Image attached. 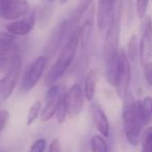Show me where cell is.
I'll return each instance as SVG.
<instances>
[{"mask_svg": "<svg viewBox=\"0 0 152 152\" xmlns=\"http://www.w3.org/2000/svg\"><path fill=\"white\" fill-rule=\"evenodd\" d=\"M85 92L80 86L75 83L67 91V103L69 110V117L74 118L78 116L83 110L85 104Z\"/></svg>", "mask_w": 152, "mask_h": 152, "instance_id": "11", "label": "cell"}, {"mask_svg": "<svg viewBox=\"0 0 152 152\" xmlns=\"http://www.w3.org/2000/svg\"><path fill=\"white\" fill-rule=\"evenodd\" d=\"M47 64H48V57L46 55H41L34 59V61L28 67L23 76L21 83L22 91L29 92L36 87L46 69Z\"/></svg>", "mask_w": 152, "mask_h": 152, "instance_id": "5", "label": "cell"}, {"mask_svg": "<svg viewBox=\"0 0 152 152\" xmlns=\"http://www.w3.org/2000/svg\"><path fill=\"white\" fill-rule=\"evenodd\" d=\"M46 1H48V2H52V1H54V0H46Z\"/></svg>", "mask_w": 152, "mask_h": 152, "instance_id": "30", "label": "cell"}, {"mask_svg": "<svg viewBox=\"0 0 152 152\" xmlns=\"http://www.w3.org/2000/svg\"><path fill=\"white\" fill-rule=\"evenodd\" d=\"M12 56H2L0 55V74L5 73L11 63Z\"/></svg>", "mask_w": 152, "mask_h": 152, "instance_id": "27", "label": "cell"}, {"mask_svg": "<svg viewBox=\"0 0 152 152\" xmlns=\"http://www.w3.org/2000/svg\"><path fill=\"white\" fill-rule=\"evenodd\" d=\"M48 152H61V144H59V140L57 137H55V139H53L51 141L50 145H49Z\"/></svg>", "mask_w": 152, "mask_h": 152, "instance_id": "28", "label": "cell"}, {"mask_svg": "<svg viewBox=\"0 0 152 152\" xmlns=\"http://www.w3.org/2000/svg\"><path fill=\"white\" fill-rule=\"evenodd\" d=\"M119 55H120L121 59V68H120V73H119L118 81L116 85V90L118 93L119 97L124 98L125 95L128 92V88L130 85L131 80V66L130 61H129L128 56H127L126 52L124 50H119Z\"/></svg>", "mask_w": 152, "mask_h": 152, "instance_id": "8", "label": "cell"}, {"mask_svg": "<svg viewBox=\"0 0 152 152\" xmlns=\"http://www.w3.org/2000/svg\"><path fill=\"white\" fill-rule=\"evenodd\" d=\"M69 0H59V2H61V4H65V3H67Z\"/></svg>", "mask_w": 152, "mask_h": 152, "instance_id": "29", "label": "cell"}, {"mask_svg": "<svg viewBox=\"0 0 152 152\" xmlns=\"http://www.w3.org/2000/svg\"><path fill=\"white\" fill-rule=\"evenodd\" d=\"M94 5V0H78L77 2V7H75L73 12V16H72V19L69 20L71 26H73V24L75 26H77L79 20L81 19L83 15L88 12V10L90 7Z\"/></svg>", "mask_w": 152, "mask_h": 152, "instance_id": "17", "label": "cell"}, {"mask_svg": "<svg viewBox=\"0 0 152 152\" xmlns=\"http://www.w3.org/2000/svg\"><path fill=\"white\" fill-rule=\"evenodd\" d=\"M92 117H93L94 124L100 134L104 137H108L110 135V121L105 113L100 107H95L92 112Z\"/></svg>", "mask_w": 152, "mask_h": 152, "instance_id": "14", "label": "cell"}, {"mask_svg": "<svg viewBox=\"0 0 152 152\" xmlns=\"http://www.w3.org/2000/svg\"><path fill=\"white\" fill-rule=\"evenodd\" d=\"M144 76L149 86H152V63H146L144 65Z\"/></svg>", "mask_w": 152, "mask_h": 152, "instance_id": "25", "label": "cell"}, {"mask_svg": "<svg viewBox=\"0 0 152 152\" xmlns=\"http://www.w3.org/2000/svg\"><path fill=\"white\" fill-rule=\"evenodd\" d=\"M22 69V59L19 53H16L12 56L11 63L5 71V75L0 80V96L2 100H7L15 90L16 83L19 78Z\"/></svg>", "mask_w": 152, "mask_h": 152, "instance_id": "4", "label": "cell"}, {"mask_svg": "<svg viewBox=\"0 0 152 152\" xmlns=\"http://www.w3.org/2000/svg\"><path fill=\"white\" fill-rule=\"evenodd\" d=\"M66 89L63 85H53L48 88L45 95V106L41 110V120L43 122L49 121L55 116L57 106L61 101V96L65 94Z\"/></svg>", "mask_w": 152, "mask_h": 152, "instance_id": "6", "label": "cell"}, {"mask_svg": "<svg viewBox=\"0 0 152 152\" xmlns=\"http://www.w3.org/2000/svg\"><path fill=\"white\" fill-rule=\"evenodd\" d=\"M117 0H98L97 26L100 31L106 32L115 15Z\"/></svg>", "mask_w": 152, "mask_h": 152, "instance_id": "10", "label": "cell"}, {"mask_svg": "<svg viewBox=\"0 0 152 152\" xmlns=\"http://www.w3.org/2000/svg\"><path fill=\"white\" fill-rule=\"evenodd\" d=\"M152 55V20L146 16L141 26V41H140V57L143 63H148Z\"/></svg>", "mask_w": 152, "mask_h": 152, "instance_id": "9", "label": "cell"}, {"mask_svg": "<svg viewBox=\"0 0 152 152\" xmlns=\"http://www.w3.org/2000/svg\"><path fill=\"white\" fill-rule=\"evenodd\" d=\"M126 54L128 56L129 61H134L137 59V55L140 54V47L137 44V36L134 34H131L130 39L128 41V44H127V51Z\"/></svg>", "mask_w": 152, "mask_h": 152, "instance_id": "19", "label": "cell"}, {"mask_svg": "<svg viewBox=\"0 0 152 152\" xmlns=\"http://www.w3.org/2000/svg\"><path fill=\"white\" fill-rule=\"evenodd\" d=\"M123 100L124 103H123L122 120L125 137L130 145L137 146L141 141L144 126L147 125L142 112L141 100H135L130 92H127Z\"/></svg>", "mask_w": 152, "mask_h": 152, "instance_id": "1", "label": "cell"}, {"mask_svg": "<svg viewBox=\"0 0 152 152\" xmlns=\"http://www.w3.org/2000/svg\"><path fill=\"white\" fill-rule=\"evenodd\" d=\"M67 116H69V110H68V103H67V92H65L61 98V101L57 106L56 113H55V117H56V121L58 124H63L65 123Z\"/></svg>", "mask_w": 152, "mask_h": 152, "instance_id": "18", "label": "cell"}, {"mask_svg": "<svg viewBox=\"0 0 152 152\" xmlns=\"http://www.w3.org/2000/svg\"><path fill=\"white\" fill-rule=\"evenodd\" d=\"M37 14L36 11H32L26 17L21 19L14 20L7 25V31L15 37H24L27 36L34 27Z\"/></svg>", "mask_w": 152, "mask_h": 152, "instance_id": "12", "label": "cell"}, {"mask_svg": "<svg viewBox=\"0 0 152 152\" xmlns=\"http://www.w3.org/2000/svg\"><path fill=\"white\" fill-rule=\"evenodd\" d=\"M121 16H122V2H117L115 15L105 32L103 44V55L105 63L112 61L119 52V40H120Z\"/></svg>", "mask_w": 152, "mask_h": 152, "instance_id": "3", "label": "cell"}, {"mask_svg": "<svg viewBox=\"0 0 152 152\" xmlns=\"http://www.w3.org/2000/svg\"><path fill=\"white\" fill-rule=\"evenodd\" d=\"M79 45H80L79 29L78 27H75L69 36L68 41L64 44L57 61H55L54 65L51 67L47 75L45 76V86L49 88L51 86L55 85V83L65 74V72L69 69L70 66L73 63Z\"/></svg>", "mask_w": 152, "mask_h": 152, "instance_id": "2", "label": "cell"}, {"mask_svg": "<svg viewBox=\"0 0 152 152\" xmlns=\"http://www.w3.org/2000/svg\"><path fill=\"white\" fill-rule=\"evenodd\" d=\"M141 106L146 124H150L152 122V97L147 96L141 100Z\"/></svg>", "mask_w": 152, "mask_h": 152, "instance_id": "21", "label": "cell"}, {"mask_svg": "<svg viewBox=\"0 0 152 152\" xmlns=\"http://www.w3.org/2000/svg\"><path fill=\"white\" fill-rule=\"evenodd\" d=\"M30 13L26 0H0V17L5 20H18Z\"/></svg>", "mask_w": 152, "mask_h": 152, "instance_id": "7", "label": "cell"}, {"mask_svg": "<svg viewBox=\"0 0 152 152\" xmlns=\"http://www.w3.org/2000/svg\"><path fill=\"white\" fill-rule=\"evenodd\" d=\"M70 26H71V23L69 20H64L58 25H56V27L54 28L52 34L49 37L46 48H45V51L49 53V55H52L54 52H56L57 49L61 47V45L63 44L64 40H65L66 34L69 31Z\"/></svg>", "mask_w": 152, "mask_h": 152, "instance_id": "13", "label": "cell"}, {"mask_svg": "<svg viewBox=\"0 0 152 152\" xmlns=\"http://www.w3.org/2000/svg\"><path fill=\"white\" fill-rule=\"evenodd\" d=\"M91 151L92 152H108V145L104 137L94 135L91 140Z\"/></svg>", "mask_w": 152, "mask_h": 152, "instance_id": "20", "label": "cell"}, {"mask_svg": "<svg viewBox=\"0 0 152 152\" xmlns=\"http://www.w3.org/2000/svg\"><path fill=\"white\" fill-rule=\"evenodd\" d=\"M120 68H121V59L119 52L112 61L106 63V72H105V77L107 83L113 87H116L117 81H118L119 73H120Z\"/></svg>", "mask_w": 152, "mask_h": 152, "instance_id": "16", "label": "cell"}, {"mask_svg": "<svg viewBox=\"0 0 152 152\" xmlns=\"http://www.w3.org/2000/svg\"><path fill=\"white\" fill-rule=\"evenodd\" d=\"M148 3H149V0H137L135 9H137V15L140 19H144L146 17Z\"/></svg>", "mask_w": 152, "mask_h": 152, "instance_id": "23", "label": "cell"}, {"mask_svg": "<svg viewBox=\"0 0 152 152\" xmlns=\"http://www.w3.org/2000/svg\"><path fill=\"white\" fill-rule=\"evenodd\" d=\"M98 78H99V73H98L97 69H91L86 75L83 92H85L86 99L88 101H92L95 97Z\"/></svg>", "mask_w": 152, "mask_h": 152, "instance_id": "15", "label": "cell"}, {"mask_svg": "<svg viewBox=\"0 0 152 152\" xmlns=\"http://www.w3.org/2000/svg\"><path fill=\"white\" fill-rule=\"evenodd\" d=\"M45 149H46V140L38 139L30 146L29 152H44Z\"/></svg>", "mask_w": 152, "mask_h": 152, "instance_id": "24", "label": "cell"}, {"mask_svg": "<svg viewBox=\"0 0 152 152\" xmlns=\"http://www.w3.org/2000/svg\"><path fill=\"white\" fill-rule=\"evenodd\" d=\"M41 110H42V103L41 101H36L31 106H30L29 110H28L27 115V126H30L34 121L37 120L41 114Z\"/></svg>", "mask_w": 152, "mask_h": 152, "instance_id": "22", "label": "cell"}, {"mask_svg": "<svg viewBox=\"0 0 152 152\" xmlns=\"http://www.w3.org/2000/svg\"><path fill=\"white\" fill-rule=\"evenodd\" d=\"M10 119V112L7 110H0V133L3 130V128L5 127V125L7 124Z\"/></svg>", "mask_w": 152, "mask_h": 152, "instance_id": "26", "label": "cell"}]
</instances>
